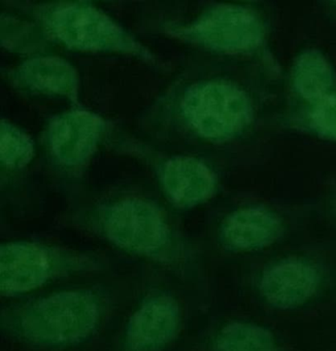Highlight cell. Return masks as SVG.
I'll list each match as a JSON object with an SVG mask.
<instances>
[{
    "mask_svg": "<svg viewBox=\"0 0 336 351\" xmlns=\"http://www.w3.org/2000/svg\"><path fill=\"white\" fill-rule=\"evenodd\" d=\"M311 121L320 132L336 138V95L317 100L311 112Z\"/></svg>",
    "mask_w": 336,
    "mask_h": 351,
    "instance_id": "2e32d148",
    "label": "cell"
},
{
    "mask_svg": "<svg viewBox=\"0 0 336 351\" xmlns=\"http://www.w3.org/2000/svg\"><path fill=\"white\" fill-rule=\"evenodd\" d=\"M0 154L5 167L16 169L26 165L34 154V145L30 137L12 123L2 121Z\"/></svg>",
    "mask_w": 336,
    "mask_h": 351,
    "instance_id": "9a60e30c",
    "label": "cell"
},
{
    "mask_svg": "<svg viewBox=\"0 0 336 351\" xmlns=\"http://www.w3.org/2000/svg\"><path fill=\"white\" fill-rule=\"evenodd\" d=\"M45 26L69 48L121 52L150 58V53L107 14L89 3H63L45 12Z\"/></svg>",
    "mask_w": 336,
    "mask_h": 351,
    "instance_id": "7a4b0ae2",
    "label": "cell"
},
{
    "mask_svg": "<svg viewBox=\"0 0 336 351\" xmlns=\"http://www.w3.org/2000/svg\"><path fill=\"white\" fill-rule=\"evenodd\" d=\"M293 82L302 97L317 101L327 96L328 90L333 84L331 65L317 51H306L295 62Z\"/></svg>",
    "mask_w": 336,
    "mask_h": 351,
    "instance_id": "4fadbf2b",
    "label": "cell"
},
{
    "mask_svg": "<svg viewBox=\"0 0 336 351\" xmlns=\"http://www.w3.org/2000/svg\"><path fill=\"white\" fill-rule=\"evenodd\" d=\"M183 116L192 128L208 139L230 138L251 118L245 94L226 82H205L189 88L181 102Z\"/></svg>",
    "mask_w": 336,
    "mask_h": 351,
    "instance_id": "277c9868",
    "label": "cell"
},
{
    "mask_svg": "<svg viewBox=\"0 0 336 351\" xmlns=\"http://www.w3.org/2000/svg\"><path fill=\"white\" fill-rule=\"evenodd\" d=\"M104 129L100 117L86 110H71L56 117L49 128V147L64 165L84 163L94 151Z\"/></svg>",
    "mask_w": 336,
    "mask_h": 351,
    "instance_id": "ba28073f",
    "label": "cell"
},
{
    "mask_svg": "<svg viewBox=\"0 0 336 351\" xmlns=\"http://www.w3.org/2000/svg\"><path fill=\"white\" fill-rule=\"evenodd\" d=\"M214 351H278L276 339L262 326L233 322L223 328L214 345Z\"/></svg>",
    "mask_w": 336,
    "mask_h": 351,
    "instance_id": "5bb4252c",
    "label": "cell"
},
{
    "mask_svg": "<svg viewBox=\"0 0 336 351\" xmlns=\"http://www.w3.org/2000/svg\"><path fill=\"white\" fill-rule=\"evenodd\" d=\"M18 79L35 91L63 95L71 100L78 95V80L76 69L65 59L41 56L28 59L20 65Z\"/></svg>",
    "mask_w": 336,
    "mask_h": 351,
    "instance_id": "7c38bea8",
    "label": "cell"
},
{
    "mask_svg": "<svg viewBox=\"0 0 336 351\" xmlns=\"http://www.w3.org/2000/svg\"><path fill=\"white\" fill-rule=\"evenodd\" d=\"M319 285L317 271L301 261H284L264 273L260 291L264 299L276 308L289 309L306 302Z\"/></svg>",
    "mask_w": 336,
    "mask_h": 351,
    "instance_id": "9c48e42d",
    "label": "cell"
},
{
    "mask_svg": "<svg viewBox=\"0 0 336 351\" xmlns=\"http://www.w3.org/2000/svg\"><path fill=\"white\" fill-rule=\"evenodd\" d=\"M181 310L177 301L167 295L144 300L130 318L126 328L128 351H160L177 334Z\"/></svg>",
    "mask_w": 336,
    "mask_h": 351,
    "instance_id": "52a82bcc",
    "label": "cell"
},
{
    "mask_svg": "<svg viewBox=\"0 0 336 351\" xmlns=\"http://www.w3.org/2000/svg\"><path fill=\"white\" fill-rule=\"evenodd\" d=\"M282 233V223L274 213L261 207H247L225 219L220 239L227 250L249 252L270 245Z\"/></svg>",
    "mask_w": 336,
    "mask_h": 351,
    "instance_id": "30bf717a",
    "label": "cell"
},
{
    "mask_svg": "<svg viewBox=\"0 0 336 351\" xmlns=\"http://www.w3.org/2000/svg\"><path fill=\"white\" fill-rule=\"evenodd\" d=\"M100 319L96 295L86 291H61L3 314L6 330L28 342L66 346L88 338Z\"/></svg>",
    "mask_w": 336,
    "mask_h": 351,
    "instance_id": "6da1fadb",
    "label": "cell"
},
{
    "mask_svg": "<svg viewBox=\"0 0 336 351\" xmlns=\"http://www.w3.org/2000/svg\"><path fill=\"white\" fill-rule=\"evenodd\" d=\"M175 34L212 50L239 53L259 46L264 32L259 17L251 10L221 5L202 14L190 25L175 30Z\"/></svg>",
    "mask_w": 336,
    "mask_h": 351,
    "instance_id": "8992f818",
    "label": "cell"
},
{
    "mask_svg": "<svg viewBox=\"0 0 336 351\" xmlns=\"http://www.w3.org/2000/svg\"><path fill=\"white\" fill-rule=\"evenodd\" d=\"M162 182L169 199L179 207H192L205 201L214 190V174L195 158L169 160L162 170Z\"/></svg>",
    "mask_w": 336,
    "mask_h": 351,
    "instance_id": "8fae6325",
    "label": "cell"
},
{
    "mask_svg": "<svg viewBox=\"0 0 336 351\" xmlns=\"http://www.w3.org/2000/svg\"><path fill=\"white\" fill-rule=\"evenodd\" d=\"M101 226L109 241L138 256L161 258L170 243L162 213L140 199H124L107 207Z\"/></svg>",
    "mask_w": 336,
    "mask_h": 351,
    "instance_id": "5b68a950",
    "label": "cell"
},
{
    "mask_svg": "<svg viewBox=\"0 0 336 351\" xmlns=\"http://www.w3.org/2000/svg\"><path fill=\"white\" fill-rule=\"evenodd\" d=\"M84 256L32 242H8L0 248L2 295L27 293L62 275L90 267Z\"/></svg>",
    "mask_w": 336,
    "mask_h": 351,
    "instance_id": "3957f363",
    "label": "cell"
}]
</instances>
